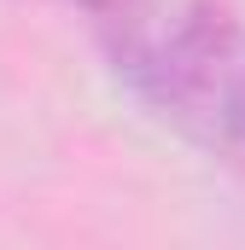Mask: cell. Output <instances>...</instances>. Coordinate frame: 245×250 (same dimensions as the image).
I'll list each match as a JSON object with an SVG mask.
<instances>
[{
    "mask_svg": "<svg viewBox=\"0 0 245 250\" xmlns=\"http://www.w3.org/2000/svg\"><path fill=\"white\" fill-rule=\"evenodd\" d=\"M134 99L198 151L245 163V23L210 0H134L105 23Z\"/></svg>",
    "mask_w": 245,
    "mask_h": 250,
    "instance_id": "6da1fadb",
    "label": "cell"
},
{
    "mask_svg": "<svg viewBox=\"0 0 245 250\" xmlns=\"http://www.w3.org/2000/svg\"><path fill=\"white\" fill-rule=\"evenodd\" d=\"M59 6H76V12H88V18H99V23H111V18L128 12L134 0H59Z\"/></svg>",
    "mask_w": 245,
    "mask_h": 250,
    "instance_id": "7a4b0ae2",
    "label": "cell"
}]
</instances>
